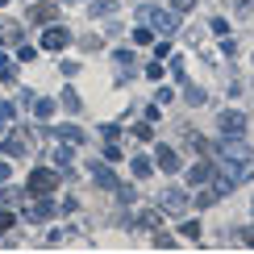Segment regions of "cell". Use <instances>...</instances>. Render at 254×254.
<instances>
[{
    "mask_svg": "<svg viewBox=\"0 0 254 254\" xmlns=\"http://www.w3.org/2000/svg\"><path fill=\"white\" fill-rule=\"evenodd\" d=\"M242 242H250V246H254V229H242Z\"/></svg>",
    "mask_w": 254,
    "mask_h": 254,
    "instance_id": "obj_1",
    "label": "cell"
}]
</instances>
